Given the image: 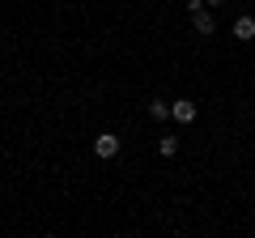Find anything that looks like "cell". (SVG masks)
Here are the masks:
<instances>
[{
	"instance_id": "obj_2",
	"label": "cell",
	"mask_w": 255,
	"mask_h": 238,
	"mask_svg": "<svg viewBox=\"0 0 255 238\" xmlns=\"http://www.w3.org/2000/svg\"><path fill=\"white\" fill-rule=\"evenodd\" d=\"M196 115H200V107H196L191 98L170 102V119H174V123H196Z\"/></svg>"
},
{
	"instance_id": "obj_5",
	"label": "cell",
	"mask_w": 255,
	"mask_h": 238,
	"mask_svg": "<svg viewBox=\"0 0 255 238\" xmlns=\"http://www.w3.org/2000/svg\"><path fill=\"white\" fill-rule=\"evenodd\" d=\"M149 119H157V123H162V119H170V102L153 98V102H149Z\"/></svg>"
},
{
	"instance_id": "obj_6",
	"label": "cell",
	"mask_w": 255,
	"mask_h": 238,
	"mask_svg": "<svg viewBox=\"0 0 255 238\" xmlns=\"http://www.w3.org/2000/svg\"><path fill=\"white\" fill-rule=\"evenodd\" d=\"M157 153H162V157H174V153H179V136H157Z\"/></svg>"
},
{
	"instance_id": "obj_7",
	"label": "cell",
	"mask_w": 255,
	"mask_h": 238,
	"mask_svg": "<svg viewBox=\"0 0 255 238\" xmlns=\"http://www.w3.org/2000/svg\"><path fill=\"white\" fill-rule=\"evenodd\" d=\"M183 9H187V13H200V9H209V4H204V0H183Z\"/></svg>"
},
{
	"instance_id": "obj_3",
	"label": "cell",
	"mask_w": 255,
	"mask_h": 238,
	"mask_svg": "<svg viewBox=\"0 0 255 238\" xmlns=\"http://www.w3.org/2000/svg\"><path fill=\"white\" fill-rule=\"evenodd\" d=\"M119 145H124V140H119L115 132H98V136H94V153H98L102 162H107V157H115Z\"/></svg>"
},
{
	"instance_id": "obj_1",
	"label": "cell",
	"mask_w": 255,
	"mask_h": 238,
	"mask_svg": "<svg viewBox=\"0 0 255 238\" xmlns=\"http://www.w3.org/2000/svg\"><path fill=\"white\" fill-rule=\"evenodd\" d=\"M191 30H196L200 38H213V34H217V17H213V9L191 13Z\"/></svg>"
},
{
	"instance_id": "obj_4",
	"label": "cell",
	"mask_w": 255,
	"mask_h": 238,
	"mask_svg": "<svg viewBox=\"0 0 255 238\" xmlns=\"http://www.w3.org/2000/svg\"><path fill=\"white\" fill-rule=\"evenodd\" d=\"M234 38H243V43H251V38H255V17H251V13L234 21Z\"/></svg>"
},
{
	"instance_id": "obj_8",
	"label": "cell",
	"mask_w": 255,
	"mask_h": 238,
	"mask_svg": "<svg viewBox=\"0 0 255 238\" xmlns=\"http://www.w3.org/2000/svg\"><path fill=\"white\" fill-rule=\"evenodd\" d=\"M204 4H209V9H217V4H226V0H204Z\"/></svg>"
}]
</instances>
